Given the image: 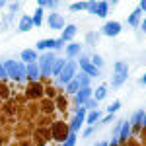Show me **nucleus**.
I'll return each instance as SVG.
<instances>
[{
    "label": "nucleus",
    "mask_w": 146,
    "mask_h": 146,
    "mask_svg": "<svg viewBox=\"0 0 146 146\" xmlns=\"http://www.w3.org/2000/svg\"><path fill=\"white\" fill-rule=\"evenodd\" d=\"M82 107H84V109H92V111H96V109H98V101L94 100V98H90V100L86 101Z\"/></svg>",
    "instance_id": "obj_27"
},
{
    "label": "nucleus",
    "mask_w": 146,
    "mask_h": 146,
    "mask_svg": "<svg viewBox=\"0 0 146 146\" xmlns=\"http://www.w3.org/2000/svg\"><path fill=\"white\" fill-rule=\"evenodd\" d=\"M121 23L119 22H107L103 27H101V31L100 35H105V37H117V35L121 33Z\"/></svg>",
    "instance_id": "obj_4"
},
{
    "label": "nucleus",
    "mask_w": 146,
    "mask_h": 146,
    "mask_svg": "<svg viewBox=\"0 0 146 146\" xmlns=\"http://www.w3.org/2000/svg\"><path fill=\"white\" fill-rule=\"evenodd\" d=\"M98 39H100V33H88V35H86V41H88L90 45H94Z\"/></svg>",
    "instance_id": "obj_31"
},
{
    "label": "nucleus",
    "mask_w": 146,
    "mask_h": 146,
    "mask_svg": "<svg viewBox=\"0 0 146 146\" xmlns=\"http://www.w3.org/2000/svg\"><path fill=\"white\" fill-rule=\"evenodd\" d=\"M96 121H100V111H98V109H96V111H90V113H88V117H86V123L90 125V127H94Z\"/></svg>",
    "instance_id": "obj_24"
},
{
    "label": "nucleus",
    "mask_w": 146,
    "mask_h": 146,
    "mask_svg": "<svg viewBox=\"0 0 146 146\" xmlns=\"http://www.w3.org/2000/svg\"><path fill=\"white\" fill-rule=\"evenodd\" d=\"M10 8H12V12H16V10H20V4L14 2V4H10Z\"/></svg>",
    "instance_id": "obj_36"
},
{
    "label": "nucleus",
    "mask_w": 146,
    "mask_h": 146,
    "mask_svg": "<svg viewBox=\"0 0 146 146\" xmlns=\"http://www.w3.org/2000/svg\"><path fill=\"white\" fill-rule=\"evenodd\" d=\"M23 64H31V62H37V51L35 49H23L22 55H20Z\"/></svg>",
    "instance_id": "obj_8"
},
{
    "label": "nucleus",
    "mask_w": 146,
    "mask_h": 146,
    "mask_svg": "<svg viewBox=\"0 0 146 146\" xmlns=\"http://www.w3.org/2000/svg\"><path fill=\"white\" fill-rule=\"evenodd\" d=\"M43 23V8H37L33 14V27H39Z\"/></svg>",
    "instance_id": "obj_23"
},
{
    "label": "nucleus",
    "mask_w": 146,
    "mask_h": 146,
    "mask_svg": "<svg viewBox=\"0 0 146 146\" xmlns=\"http://www.w3.org/2000/svg\"><path fill=\"white\" fill-rule=\"evenodd\" d=\"M90 62H92V64H94L96 68H98V70H100V68L103 66V58H101L100 55H94V56L90 58Z\"/></svg>",
    "instance_id": "obj_26"
},
{
    "label": "nucleus",
    "mask_w": 146,
    "mask_h": 146,
    "mask_svg": "<svg viewBox=\"0 0 146 146\" xmlns=\"http://www.w3.org/2000/svg\"><path fill=\"white\" fill-rule=\"evenodd\" d=\"M6 76V70H4V64H0V78H4Z\"/></svg>",
    "instance_id": "obj_38"
},
{
    "label": "nucleus",
    "mask_w": 146,
    "mask_h": 146,
    "mask_svg": "<svg viewBox=\"0 0 146 146\" xmlns=\"http://www.w3.org/2000/svg\"><path fill=\"white\" fill-rule=\"evenodd\" d=\"M107 12H109V4H107V2H98L96 14H98L100 18H105V16H107Z\"/></svg>",
    "instance_id": "obj_21"
},
{
    "label": "nucleus",
    "mask_w": 146,
    "mask_h": 146,
    "mask_svg": "<svg viewBox=\"0 0 146 146\" xmlns=\"http://www.w3.org/2000/svg\"><path fill=\"white\" fill-rule=\"evenodd\" d=\"M74 144H76V135H68V138L64 140L62 146H74Z\"/></svg>",
    "instance_id": "obj_32"
},
{
    "label": "nucleus",
    "mask_w": 146,
    "mask_h": 146,
    "mask_svg": "<svg viewBox=\"0 0 146 146\" xmlns=\"http://www.w3.org/2000/svg\"><path fill=\"white\" fill-rule=\"evenodd\" d=\"M78 64H80V68H82V72H84V74H88L90 78H96V76H100V70H98V68H96V66H94V64L90 62V58L82 56V58L78 60Z\"/></svg>",
    "instance_id": "obj_6"
},
{
    "label": "nucleus",
    "mask_w": 146,
    "mask_h": 146,
    "mask_svg": "<svg viewBox=\"0 0 146 146\" xmlns=\"http://www.w3.org/2000/svg\"><path fill=\"white\" fill-rule=\"evenodd\" d=\"M76 31H78V27H76V25H66V27L62 29V33H60V41H62V43H66V41H70V39H74Z\"/></svg>",
    "instance_id": "obj_11"
},
{
    "label": "nucleus",
    "mask_w": 146,
    "mask_h": 146,
    "mask_svg": "<svg viewBox=\"0 0 146 146\" xmlns=\"http://www.w3.org/2000/svg\"><path fill=\"white\" fill-rule=\"evenodd\" d=\"M80 51H82V45L80 43H70V45H66V49H64V53H66L68 58H74V56L80 55Z\"/></svg>",
    "instance_id": "obj_14"
},
{
    "label": "nucleus",
    "mask_w": 146,
    "mask_h": 146,
    "mask_svg": "<svg viewBox=\"0 0 146 146\" xmlns=\"http://www.w3.org/2000/svg\"><path fill=\"white\" fill-rule=\"evenodd\" d=\"M129 135H131V123H129V121H123L121 129H119V135H117V140L125 142V138H127Z\"/></svg>",
    "instance_id": "obj_16"
},
{
    "label": "nucleus",
    "mask_w": 146,
    "mask_h": 146,
    "mask_svg": "<svg viewBox=\"0 0 146 146\" xmlns=\"http://www.w3.org/2000/svg\"><path fill=\"white\" fill-rule=\"evenodd\" d=\"M140 16H142V12H140V8H136V10H133V14L129 16V25H133V27H140Z\"/></svg>",
    "instance_id": "obj_15"
},
{
    "label": "nucleus",
    "mask_w": 146,
    "mask_h": 146,
    "mask_svg": "<svg viewBox=\"0 0 146 146\" xmlns=\"http://www.w3.org/2000/svg\"><path fill=\"white\" fill-rule=\"evenodd\" d=\"M76 70H78V62H76V60H66L62 72L58 74V84H60V86H68V84L74 80V76H76Z\"/></svg>",
    "instance_id": "obj_1"
},
{
    "label": "nucleus",
    "mask_w": 146,
    "mask_h": 146,
    "mask_svg": "<svg viewBox=\"0 0 146 146\" xmlns=\"http://www.w3.org/2000/svg\"><path fill=\"white\" fill-rule=\"evenodd\" d=\"M78 90H80V86H78V82H76V80H72V82L66 86V92H68V94H76Z\"/></svg>",
    "instance_id": "obj_28"
},
{
    "label": "nucleus",
    "mask_w": 146,
    "mask_h": 146,
    "mask_svg": "<svg viewBox=\"0 0 146 146\" xmlns=\"http://www.w3.org/2000/svg\"><path fill=\"white\" fill-rule=\"evenodd\" d=\"M96 131V127H88L86 131H84V138H88V136H92V133Z\"/></svg>",
    "instance_id": "obj_34"
},
{
    "label": "nucleus",
    "mask_w": 146,
    "mask_h": 146,
    "mask_svg": "<svg viewBox=\"0 0 146 146\" xmlns=\"http://www.w3.org/2000/svg\"><path fill=\"white\" fill-rule=\"evenodd\" d=\"M78 10H86V2H74V4H70V12H78Z\"/></svg>",
    "instance_id": "obj_30"
},
{
    "label": "nucleus",
    "mask_w": 146,
    "mask_h": 146,
    "mask_svg": "<svg viewBox=\"0 0 146 146\" xmlns=\"http://www.w3.org/2000/svg\"><path fill=\"white\" fill-rule=\"evenodd\" d=\"M4 70H6V76H10L12 80H18V62L16 60H6Z\"/></svg>",
    "instance_id": "obj_10"
},
{
    "label": "nucleus",
    "mask_w": 146,
    "mask_h": 146,
    "mask_svg": "<svg viewBox=\"0 0 146 146\" xmlns=\"http://www.w3.org/2000/svg\"><path fill=\"white\" fill-rule=\"evenodd\" d=\"M96 8H98V2H86V10L96 12Z\"/></svg>",
    "instance_id": "obj_33"
},
{
    "label": "nucleus",
    "mask_w": 146,
    "mask_h": 146,
    "mask_svg": "<svg viewBox=\"0 0 146 146\" xmlns=\"http://www.w3.org/2000/svg\"><path fill=\"white\" fill-rule=\"evenodd\" d=\"M109 121H113V115H107V117H105V119H103L101 123H109Z\"/></svg>",
    "instance_id": "obj_40"
},
{
    "label": "nucleus",
    "mask_w": 146,
    "mask_h": 146,
    "mask_svg": "<svg viewBox=\"0 0 146 146\" xmlns=\"http://www.w3.org/2000/svg\"><path fill=\"white\" fill-rule=\"evenodd\" d=\"M2 6H6V2H4V0H0V8H2Z\"/></svg>",
    "instance_id": "obj_43"
},
{
    "label": "nucleus",
    "mask_w": 146,
    "mask_h": 146,
    "mask_svg": "<svg viewBox=\"0 0 146 146\" xmlns=\"http://www.w3.org/2000/svg\"><path fill=\"white\" fill-rule=\"evenodd\" d=\"M98 146H109V142H100Z\"/></svg>",
    "instance_id": "obj_42"
},
{
    "label": "nucleus",
    "mask_w": 146,
    "mask_h": 146,
    "mask_svg": "<svg viewBox=\"0 0 146 146\" xmlns=\"http://www.w3.org/2000/svg\"><path fill=\"white\" fill-rule=\"evenodd\" d=\"M140 84H142V86H146V74L142 76V78H140Z\"/></svg>",
    "instance_id": "obj_41"
},
{
    "label": "nucleus",
    "mask_w": 146,
    "mask_h": 146,
    "mask_svg": "<svg viewBox=\"0 0 146 146\" xmlns=\"http://www.w3.org/2000/svg\"><path fill=\"white\" fill-rule=\"evenodd\" d=\"M62 47H64V43H62L60 39H51V37H49V39H41V41L35 45V49H39V51H45V49H56V51H58V49H62Z\"/></svg>",
    "instance_id": "obj_5"
},
{
    "label": "nucleus",
    "mask_w": 146,
    "mask_h": 146,
    "mask_svg": "<svg viewBox=\"0 0 146 146\" xmlns=\"http://www.w3.org/2000/svg\"><path fill=\"white\" fill-rule=\"evenodd\" d=\"M23 78H27V66L23 62H18V82Z\"/></svg>",
    "instance_id": "obj_25"
},
{
    "label": "nucleus",
    "mask_w": 146,
    "mask_h": 146,
    "mask_svg": "<svg viewBox=\"0 0 146 146\" xmlns=\"http://www.w3.org/2000/svg\"><path fill=\"white\" fill-rule=\"evenodd\" d=\"M47 23H49L51 29H60V31L66 27V25H64V18H62V14H58V12H51L49 18H47Z\"/></svg>",
    "instance_id": "obj_3"
},
{
    "label": "nucleus",
    "mask_w": 146,
    "mask_h": 146,
    "mask_svg": "<svg viewBox=\"0 0 146 146\" xmlns=\"http://www.w3.org/2000/svg\"><path fill=\"white\" fill-rule=\"evenodd\" d=\"M84 119H86V109L84 107H80L78 111H76V117L72 119V123H70V135H76L80 131V127L84 123Z\"/></svg>",
    "instance_id": "obj_7"
},
{
    "label": "nucleus",
    "mask_w": 146,
    "mask_h": 146,
    "mask_svg": "<svg viewBox=\"0 0 146 146\" xmlns=\"http://www.w3.org/2000/svg\"><path fill=\"white\" fill-rule=\"evenodd\" d=\"M138 8H140V12H146V0L140 2V6H138Z\"/></svg>",
    "instance_id": "obj_37"
},
{
    "label": "nucleus",
    "mask_w": 146,
    "mask_h": 146,
    "mask_svg": "<svg viewBox=\"0 0 146 146\" xmlns=\"http://www.w3.org/2000/svg\"><path fill=\"white\" fill-rule=\"evenodd\" d=\"M41 74H39V66H37V62H31V64H27V78L35 82V80L39 78Z\"/></svg>",
    "instance_id": "obj_17"
},
{
    "label": "nucleus",
    "mask_w": 146,
    "mask_h": 146,
    "mask_svg": "<svg viewBox=\"0 0 146 146\" xmlns=\"http://www.w3.org/2000/svg\"><path fill=\"white\" fill-rule=\"evenodd\" d=\"M92 98V90L90 88H82V90H78L76 94H74V100H76V105H84L86 101Z\"/></svg>",
    "instance_id": "obj_9"
},
{
    "label": "nucleus",
    "mask_w": 146,
    "mask_h": 146,
    "mask_svg": "<svg viewBox=\"0 0 146 146\" xmlns=\"http://www.w3.org/2000/svg\"><path fill=\"white\" fill-rule=\"evenodd\" d=\"M127 78H129V76H121V74H113V78H111V86H113V88H119V86H123L125 82H127Z\"/></svg>",
    "instance_id": "obj_22"
},
{
    "label": "nucleus",
    "mask_w": 146,
    "mask_h": 146,
    "mask_svg": "<svg viewBox=\"0 0 146 146\" xmlns=\"http://www.w3.org/2000/svg\"><path fill=\"white\" fill-rule=\"evenodd\" d=\"M64 64H66V60H64V58H56L55 64H53V68H51V74H53V76H58V74L62 72Z\"/></svg>",
    "instance_id": "obj_19"
},
{
    "label": "nucleus",
    "mask_w": 146,
    "mask_h": 146,
    "mask_svg": "<svg viewBox=\"0 0 146 146\" xmlns=\"http://www.w3.org/2000/svg\"><path fill=\"white\" fill-rule=\"evenodd\" d=\"M119 107H121V101H119V100H117V101H113L111 105L107 107V115H113L115 111H119Z\"/></svg>",
    "instance_id": "obj_29"
},
{
    "label": "nucleus",
    "mask_w": 146,
    "mask_h": 146,
    "mask_svg": "<svg viewBox=\"0 0 146 146\" xmlns=\"http://www.w3.org/2000/svg\"><path fill=\"white\" fill-rule=\"evenodd\" d=\"M74 80L78 82L80 90H82V88H90V76H88V74H84V72H78V74L74 76Z\"/></svg>",
    "instance_id": "obj_18"
},
{
    "label": "nucleus",
    "mask_w": 146,
    "mask_h": 146,
    "mask_svg": "<svg viewBox=\"0 0 146 146\" xmlns=\"http://www.w3.org/2000/svg\"><path fill=\"white\" fill-rule=\"evenodd\" d=\"M105 96H107V86H105V84L98 86V88H96V94H94V100L101 101V100H105Z\"/></svg>",
    "instance_id": "obj_20"
},
{
    "label": "nucleus",
    "mask_w": 146,
    "mask_h": 146,
    "mask_svg": "<svg viewBox=\"0 0 146 146\" xmlns=\"http://www.w3.org/2000/svg\"><path fill=\"white\" fill-rule=\"evenodd\" d=\"M56 56L55 53H43L41 56H37V66H39V74L41 76H49L51 74V68H53V64H55Z\"/></svg>",
    "instance_id": "obj_2"
},
{
    "label": "nucleus",
    "mask_w": 146,
    "mask_h": 146,
    "mask_svg": "<svg viewBox=\"0 0 146 146\" xmlns=\"http://www.w3.org/2000/svg\"><path fill=\"white\" fill-rule=\"evenodd\" d=\"M31 27H33V18L31 16H22L20 23H18V29L20 31H29Z\"/></svg>",
    "instance_id": "obj_12"
},
{
    "label": "nucleus",
    "mask_w": 146,
    "mask_h": 146,
    "mask_svg": "<svg viewBox=\"0 0 146 146\" xmlns=\"http://www.w3.org/2000/svg\"><path fill=\"white\" fill-rule=\"evenodd\" d=\"M140 29H142V31H144V33H146V18H144V20H142V23H140Z\"/></svg>",
    "instance_id": "obj_39"
},
{
    "label": "nucleus",
    "mask_w": 146,
    "mask_h": 146,
    "mask_svg": "<svg viewBox=\"0 0 146 146\" xmlns=\"http://www.w3.org/2000/svg\"><path fill=\"white\" fill-rule=\"evenodd\" d=\"M113 74H121V76H129V64L123 60H117L113 64Z\"/></svg>",
    "instance_id": "obj_13"
},
{
    "label": "nucleus",
    "mask_w": 146,
    "mask_h": 146,
    "mask_svg": "<svg viewBox=\"0 0 146 146\" xmlns=\"http://www.w3.org/2000/svg\"><path fill=\"white\" fill-rule=\"evenodd\" d=\"M142 125H146V111H144V119H142Z\"/></svg>",
    "instance_id": "obj_44"
},
{
    "label": "nucleus",
    "mask_w": 146,
    "mask_h": 146,
    "mask_svg": "<svg viewBox=\"0 0 146 146\" xmlns=\"http://www.w3.org/2000/svg\"><path fill=\"white\" fill-rule=\"evenodd\" d=\"M45 6H47V8H56V6H58V2H56V0H47Z\"/></svg>",
    "instance_id": "obj_35"
}]
</instances>
